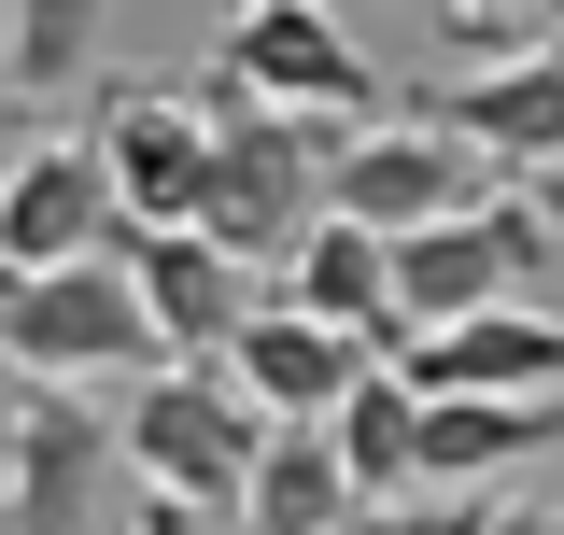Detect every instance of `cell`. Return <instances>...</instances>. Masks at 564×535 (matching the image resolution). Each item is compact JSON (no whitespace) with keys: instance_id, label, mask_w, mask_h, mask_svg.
<instances>
[{"instance_id":"obj_11","label":"cell","mask_w":564,"mask_h":535,"mask_svg":"<svg viewBox=\"0 0 564 535\" xmlns=\"http://www.w3.org/2000/svg\"><path fill=\"white\" fill-rule=\"evenodd\" d=\"M367 352H381V338H352V325H325V310L282 296V310H254V325L226 338V381L269 408V423H325V408L367 381Z\"/></svg>"},{"instance_id":"obj_10","label":"cell","mask_w":564,"mask_h":535,"mask_svg":"<svg viewBox=\"0 0 564 535\" xmlns=\"http://www.w3.org/2000/svg\"><path fill=\"white\" fill-rule=\"evenodd\" d=\"M113 254H128V282H141V310H155L170 352H226L254 325V254H226L212 226H128Z\"/></svg>"},{"instance_id":"obj_6","label":"cell","mask_w":564,"mask_h":535,"mask_svg":"<svg viewBox=\"0 0 564 535\" xmlns=\"http://www.w3.org/2000/svg\"><path fill=\"white\" fill-rule=\"evenodd\" d=\"M536 268H551V211L466 198V211H437V226L395 240V310H410V338H423V325H466V310H508Z\"/></svg>"},{"instance_id":"obj_4","label":"cell","mask_w":564,"mask_h":535,"mask_svg":"<svg viewBox=\"0 0 564 535\" xmlns=\"http://www.w3.org/2000/svg\"><path fill=\"white\" fill-rule=\"evenodd\" d=\"M0 437H14V451H0V535H99L141 493V479H128V437L70 395V381H29Z\"/></svg>"},{"instance_id":"obj_12","label":"cell","mask_w":564,"mask_h":535,"mask_svg":"<svg viewBox=\"0 0 564 535\" xmlns=\"http://www.w3.org/2000/svg\"><path fill=\"white\" fill-rule=\"evenodd\" d=\"M395 367L423 395H564V310H466V325H423Z\"/></svg>"},{"instance_id":"obj_13","label":"cell","mask_w":564,"mask_h":535,"mask_svg":"<svg viewBox=\"0 0 564 535\" xmlns=\"http://www.w3.org/2000/svg\"><path fill=\"white\" fill-rule=\"evenodd\" d=\"M423 113L480 141V170H564V43L551 57H480V85H452Z\"/></svg>"},{"instance_id":"obj_8","label":"cell","mask_w":564,"mask_h":535,"mask_svg":"<svg viewBox=\"0 0 564 535\" xmlns=\"http://www.w3.org/2000/svg\"><path fill=\"white\" fill-rule=\"evenodd\" d=\"M113 240H128V198H113L99 141H14V170H0V282L113 254Z\"/></svg>"},{"instance_id":"obj_14","label":"cell","mask_w":564,"mask_h":535,"mask_svg":"<svg viewBox=\"0 0 564 535\" xmlns=\"http://www.w3.org/2000/svg\"><path fill=\"white\" fill-rule=\"evenodd\" d=\"M282 296L296 310H325V325L381 338V352H410V310H395V240L367 226V211H325L296 254H282Z\"/></svg>"},{"instance_id":"obj_18","label":"cell","mask_w":564,"mask_h":535,"mask_svg":"<svg viewBox=\"0 0 564 535\" xmlns=\"http://www.w3.org/2000/svg\"><path fill=\"white\" fill-rule=\"evenodd\" d=\"M325 535H480V493H352Z\"/></svg>"},{"instance_id":"obj_9","label":"cell","mask_w":564,"mask_h":535,"mask_svg":"<svg viewBox=\"0 0 564 535\" xmlns=\"http://www.w3.org/2000/svg\"><path fill=\"white\" fill-rule=\"evenodd\" d=\"M99 170H113L128 226H198L212 211V113L155 99V85H113L99 99Z\"/></svg>"},{"instance_id":"obj_16","label":"cell","mask_w":564,"mask_h":535,"mask_svg":"<svg viewBox=\"0 0 564 535\" xmlns=\"http://www.w3.org/2000/svg\"><path fill=\"white\" fill-rule=\"evenodd\" d=\"M352 507V466L325 423H269V451H254V479H240V535H325Z\"/></svg>"},{"instance_id":"obj_15","label":"cell","mask_w":564,"mask_h":535,"mask_svg":"<svg viewBox=\"0 0 564 535\" xmlns=\"http://www.w3.org/2000/svg\"><path fill=\"white\" fill-rule=\"evenodd\" d=\"M325 437H339L352 493H423V381L395 367V352H367V381L325 408Z\"/></svg>"},{"instance_id":"obj_5","label":"cell","mask_w":564,"mask_h":535,"mask_svg":"<svg viewBox=\"0 0 564 535\" xmlns=\"http://www.w3.org/2000/svg\"><path fill=\"white\" fill-rule=\"evenodd\" d=\"M226 99L367 113V99H381V70L352 57V29L325 14V0H240V14H226V43H212V70H198V113H226Z\"/></svg>"},{"instance_id":"obj_17","label":"cell","mask_w":564,"mask_h":535,"mask_svg":"<svg viewBox=\"0 0 564 535\" xmlns=\"http://www.w3.org/2000/svg\"><path fill=\"white\" fill-rule=\"evenodd\" d=\"M99 57H113V0H14L0 14V85H29V99H70Z\"/></svg>"},{"instance_id":"obj_1","label":"cell","mask_w":564,"mask_h":535,"mask_svg":"<svg viewBox=\"0 0 564 535\" xmlns=\"http://www.w3.org/2000/svg\"><path fill=\"white\" fill-rule=\"evenodd\" d=\"M325 170H339V113H296V99H226L212 113V240L226 254L282 268L325 226Z\"/></svg>"},{"instance_id":"obj_20","label":"cell","mask_w":564,"mask_h":535,"mask_svg":"<svg viewBox=\"0 0 564 535\" xmlns=\"http://www.w3.org/2000/svg\"><path fill=\"white\" fill-rule=\"evenodd\" d=\"M536 0H452V43H494V29H522Z\"/></svg>"},{"instance_id":"obj_24","label":"cell","mask_w":564,"mask_h":535,"mask_svg":"<svg viewBox=\"0 0 564 535\" xmlns=\"http://www.w3.org/2000/svg\"><path fill=\"white\" fill-rule=\"evenodd\" d=\"M0 14H14V0H0Z\"/></svg>"},{"instance_id":"obj_21","label":"cell","mask_w":564,"mask_h":535,"mask_svg":"<svg viewBox=\"0 0 564 535\" xmlns=\"http://www.w3.org/2000/svg\"><path fill=\"white\" fill-rule=\"evenodd\" d=\"M480 535H564L551 507H480Z\"/></svg>"},{"instance_id":"obj_2","label":"cell","mask_w":564,"mask_h":535,"mask_svg":"<svg viewBox=\"0 0 564 535\" xmlns=\"http://www.w3.org/2000/svg\"><path fill=\"white\" fill-rule=\"evenodd\" d=\"M113 437H128V479H141V493L240 507V479H254V451H269V408L226 381V352H170V367H141V381H128Z\"/></svg>"},{"instance_id":"obj_19","label":"cell","mask_w":564,"mask_h":535,"mask_svg":"<svg viewBox=\"0 0 564 535\" xmlns=\"http://www.w3.org/2000/svg\"><path fill=\"white\" fill-rule=\"evenodd\" d=\"M128 535H212V507H184V493H141V507H128Z\"/></svg>"},{"instance_id":"obj_3","label":"cell","mask_w":564,"mask_h":535,"mask_svg":"<svg viewBox=\"0 0 564 535\" xmlns=\"http://www.w3.org/2000/svg\"><path fill=\"white\" fill-rule=\"evenodd\" d=\"M0 352H14V381H141V367H170V338L141 310L128 254H70V268H14L0 282Z\"/></svg>"},{"instance_id":"obj_23","label":"cell","mask_w":564,"mask_h":535,"mask_svg":"<svg viewBox=\"0 0 564 535\" xmlns=\"http://www.w3.org/2000/svg\"><path fill=\"white\" fill-rule=\"evenodd\" d=\"M551 184H564V170H551ZM551 211H564V198H551Z\"/></svg>"},{"instance_id":"obj_22","label":"cell","mask_w":564,"mask_h":535,"mask_svg":"<svg viewBox=\"0 0 564 535\" xmlns=\"http://www.w3.org/2000/svg\"><path fill=\"white\" fill-rule=\"evenodd\" d=\"M536 29H564V0H536Z\"/></svg>"},{"instance_id":"obj_7","label":"cell","mask_w":564,"mask_h":535,"mask_svg":"<svg viewBox=\"0 0 564 535\" xmlns=\"http://www.w3.org/2000/svg\"><path fill=\"white\" fill-rule=\"evenodd\" d=\"M480 198V141L437 128V113H395V128H367L352 113L339 128V170H325V211H367L381 240H410V226H437V211Z\"/></svg>"}]
</instances>
